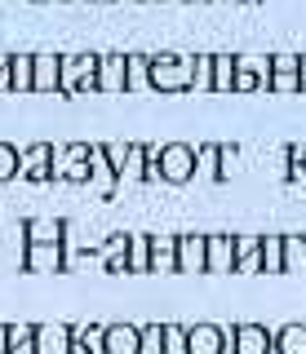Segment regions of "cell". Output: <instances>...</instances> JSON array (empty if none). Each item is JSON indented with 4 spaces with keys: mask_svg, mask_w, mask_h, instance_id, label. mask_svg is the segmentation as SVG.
Masks as SVG:
<instances>
[{
    "mask_svg": "<svg viewBox=\"0 0 306 354\" xmlns=\"http://www.w3.org/2000/svg\"><path fill=\"white\" fill-rule=\"evenodd\" d=\"M93 80H98V58H93V53H80V58H58V88H62V93L93 88Z\"/></svg>",
    "mask_w": 306,
    "mask_h": 354,
    "instance_id": "6da1fadb",
    "label": "cell"
},
{
    "mask_svg": "<svg viewBox=\"0 0 306 354\" xmlns=\"http://www.w3.org/2000/svg\"><path fill=\"white\" fill-rule=\"evenodd\" d=\"M156 173L169 177V182H187L195 173V151L191 147H165L156 151Z\"/></svg>",
    "mask_w": 306,
    "mask_h": 354,
    "instance_id": "7a4b0ae2",
    "label": "cell"
},
{
    "mask_svg": "<svg viewBox=\"0 0 306 354\" xmlns=\"http://www.w3.org/2000/svg\"><path fill=\"white\" fill-rule=\"evenodd\" d=\"M147 66H151L147 80L156 84V88H187L191 84V62L187 58H156V62H147Z\"/></svg>",
    "mask_w": 306,
    "mask_h": 354,
    "instance_id": "3957f363",
    "label": "cell"
},
{
    "mask_svg": "<svg viewBox=\"0 0 306 354\" xmlns=\"http://www.w3.org/2000/svg\"><path fill=\"white\" fill-rule=\"evenodd\" d=\"M71 328L62 324H45V328H31V341H36V354H71Z\"/></svg>",
    "mask_w": 306,
    "mask_h": 354,
    "instance_id": "277c9868",
    "label": "cell"
},
{
    "mask_svg": "<svg viewBox=\"0 0 306 354\" xmlns=\"http://www.w3.org/2000/svg\"><path fill=\"white\" fill-rule=\"evenodd\" d=\"M102 354H142V332L129 324H116L102 332Z\"/></svg>",
    "mask_w": 306,
    "mask_h": 354,
    "instance_id": "5b68a950",
    "label": "cell"
},
{
    "mask_svg": "<svg viewBox=\"0 0 306 354\" xmlns=\"http://www.w3.org/2000/svg\"><path fill=\"white\" fill-rule=\"evenodd\" d=\"M231 266H235V239L231 235L204 239V270H231Z\"/></svg>",
    "mask_w": 306,
    "mask_h": 354,
    "instance_id": "8992f818",
    "label": "cell"
},
{
    "mask_svg": "<svg viewBox=\"0 0 306 354\" xmlns=\"http://www.w3.org/2000/svg\"><path fill=\"white\" fill-rule=\"evenodd\" d=\"M222 346H226V332L213 324H200L187 332V354H222Z\"/></svg>",
    "mask_w": 306,
    "mask_h": 354,
    "instance_id": "52a82bcc",
    "label": "cell"
},
{
    "mask_svg": "<svg viewBox=\"0 0 306 354\" xmlns=\"http://www.w3.org/2000/svg\"><path fill=\"white\" fill-rule=\"evenodd\" d=\"M231 337H235V354H267L271 350V332L258 324H240V328H231Z\"/></svg>",
    "mask_w": 306,
    "mask_h": 354,
    "instance_id": "ba28073f",
    "label": "cell"
},
{
    "mask_svg": "<svg viewBox=\"0 0 306 354\" xmlns=\"http://www.w3.org/2000/svg\"><path fill=\"white\" fill-rule=\"evenodd\" d=\"M173 252H178V270H204V235H182L173 243Z\"/></svg>",
    "mask_w": 306,
    "mask_h": 354,
    "instance_id": "9c48e42d",
    "label": "cell"
},
{
    "mask_svg": "<svg viewBox=\"0 0 306 354\" xmlns=\"http://www.w3.org/2000/svg\"><path fill=\"white\" fill-rule=\"evenodd\" d=\"M62 266V252H58V239H36L27 243V270H58Z\"/></svg>",
    "mask_w": 306,
    "mask_h": 354,
    "instance_id": "30bf717a",
    "label": "cell"
},
{
    "mask_svg": "<svg viewBox=\"0 0 306 354\" xmlns=\"http://www.w3.org/2000/svg\"><path fill=\"white\" fill-rule=\"evenodd\" d=\"M89 164H93L89 147H71V151H62V160H58V177H71V182H84V177H89Z\"/></svg>",
    "mask_w": 306,
    "mask_h": 354,
    "instance_id": "8fae6325",
    "label": "cell"
},
{
    "mask_svg": "<svg viewBox=\"0 0 306 354\" xmlns=\"http://www.w3.org/2000/svg\"><path fill=\"white\" fill-rule=\"evenodd\" d=\"M31 88H58V58L53 53L31 58Z\"/></svg>",
    "mask_w": 306,
    "mask_h": 354,
    "instance_id": "7c38bea8",
    "label": "cell"
},
{
    "mask_svg": "<svg viewBox=\"0 0 306 354\" xmlns=\"http://www.w3.org/2000/svg\"><path fill=\"white\" fill-rule=\"evenodd\" d=\"M98 80L93 88H107V93H116V88H125V58H98Z\"/></svg>",
    "mask_w": 306,
    "mask_h": 354,
    "instance_id": "4fadbf2b",
    "label": "cell"
},
{
    "mask_svg": "<svg viewBox=\"0 0 306 354\" xmlns=\"http://www.w3.org/2000/svg\"><path fill=\"white\" fill-rule=\"evenodd\" d=\"M18 173L31 177V182H40V177H49V147L40 142V147H31L23 160H18Z\"/></svg>",
    "mask_w": 306,
    "mask_h": 354,
    "instance_id": "5bb4252c",
    "label": "cell"
},
{
    "mask_svg": "<svg viewBox=\"0 0 306 354\" xmlns=\"http://www.w3.org/2000/svg\"><path fill=\"white\" fill-rule=\"evenodd\" d=\"M151 239L147 235H134V239H129V248H125V266H129V270H151Z\"/></svg>",
    "mask_w": 306,
    "mask_h": 354,
    "instance_id": "9a60e30c",
    "label": "cell"
},
{
    "mask_svg": "<svg viewBox=\"0 0 306 354\" xmlns=\"http://www.w3.org/2000/svg\"><path fill=\"white\" fill-rule=\"evenodd\" d=\"M209 66H213L209 84L213 88H231V75H235V58H231V53H217V58H209Z\"/></svg>",
    "mask_w": 306,
    "mask_h": 354,
    "instance_id": "2e32d148",
    "label": "cell"
},
{
    "mask_svg": "<svg viewBox=\"0 0 306 354\" xmlns=\"http://www.w3.org/2000/svg\"><path fill=\"white\" fill-rule=\"evenodd\" d=\"M280 354H306V328L302 324H289L280 332Z\"/></svg>",
    "mask_w": 306,
    "mask_h": 354,
    "instance_id": "e0dca14e",
    "label": "cell"
},
{
    "mask_svg": "<svg viewBox=\"0 0 306 354\" xmlns=\"http://www.w3.org/2000/svg\"><path fill=\"white\" fill-rule=\"evenodd\" d=\"M258 248H262V266H267V270H284V239L271 235V239H262Z\"/></svg>",
    "mask_w": 306,
    "mask_h": 354,
    "instance_id": "ac0fdd59",
    "label": "cell"
},
{
    "mask_svg": "<svg viewBox=\"0 0 306 354\" xmlns=\"http://www.w3.org/2000/svg\"><path fill=\"white\" fill-rule=\"evenodd\" d=\"M160 350L165 354H187V328H160Z\"/></svg>",
    "mask_w": 306,
    "mask_h": 354,
    "instance_id": "d6986e66",
    "label": "cell"
},
{
    "mask_svg": "<svg viewBox=\"0 0 306 354\" xmlns=\"http://www.w3.org/2000/svg\"><path fill=\"white\" fill-rule=\"evenodd\" d=\"M253 261H258V239H253V235L235 239V266H244V270H249Z\"/></svg>",
    "mask_w": 306,
    "mask_h": 354,
    "instance_id": "ffe728a7",
    "label": "cell"
},
{
    "mask_svg": "<svg viewBox=\"0 0 306 354\" xmlns=\"http://www.w3.org/2000/svg\"><path fill=\"white\" fill-rule=\"evenodd\" d=\"M9 66H14V88H31V58H9Z\"/></svg>",
    "mask_w": 306,
    "mask_h": 354,
    "instance_id": "44dd1931",
    "label": "cell"
},
{
    "mask_svg": "<svg viewBox=\"0 0 306 354\" xmlns=\"http://www.w3.org/2000/svg\"><path fill=\"white\" fill-rule=\"evenodd\" d=\"M27 235H31V243H36V239H58V235H62V226H58V221H31Z\"/></svg>",
    "mask_w": 306,
    "mask_h": 354,
    "instance_id": "7402d4cb",
    "label": "cell"
},
{
    "mask_svg": "<svg viewBox=\"0 0 306 354\" xmlns=\"http://www.w3.org/2000/svg\"><path fill=\"white\" fill-rule=\"evenodd\" d=\"M14 173H18V151L0 142V182H9V177H14Z\"/></svg>",
    "mask_w": 306,
    "mask_h": 354,
    "instance_id": "603a6c76",
    "label": "cell"
},
{
    "mask_svg": "<svg viewBox=\"0 0 306 354\" xmlns=\"http://www.w3.org/2000/svg\"><path fill=\"white\" fill-rule=\"evenodd\" d=\"M107 164H111L116 173L129 164V147H125V142H107Z\"/></svg>",
    "mask_w": 306,
    "mask_h": 354,
    "instance_id": "cb8c5ba5",
    "label": "cell"
},
{
    "mask_svg": "<svg viewBox=\"0 0 306 354\" xmlns=\"http://www.w3.org/2000/svg\"><path fill=\"white\" fill-rule=\"evenodd\" d=\"M125 248H129V239H125V235L107 243V266H111V270H116V266H125Z\"/></svg>",
    "mask_w": 306,
    "mask_h": 354,
    "instance_id": "d4e9b609",
    "label": "cell"
},
{
    "mask_svg": "<svg viewBox=\"0 0 306 354\" xmlns=\"http://www.w3.org/2000/svg\"><path fill=\"white\" fill-rule=\"evenodd\" d=\"M306 257V239H284V266H298Z\"/></svg>",
    "mask_w": 306,
    "mask_h": 354,
    "instance_id": "484cf974",
    "label": "cell"
},
{
    "mask_svg": "<svg viewBox=\"0 0 306 354\" xmlns=\"http://www.w3.org/2000/svg\"><path fill=\"white\" fill-rule=\"evenodd\" d=\"M0 354H9V328H0Z\"/></svg>",
    "mask_w": 306,
    "mask_h": 354,
    "instance_id": "4316f807",
    "label": "cell"
},
{
    "mask_svg": "<svg viewBox=\"0 0 306 354\" xmlns=\"http://www.w3.org/2000/svg\"><path fill=\"white\" fill-rule=\"evenodd\" d=\"M5 71H9V58H5V53H0V84H5Z\"/></svg>",
    "mask_w": 306,
    "mask_h": 354,
    "instance_id": "83f0119b",
    "label": "cell"
},
{
    "mask_svg": "<svg viewBox=\"0 0 306 354\" xmlns=\"http://www.w3.org/2000/svg\"><path fill=\"white\" fill-rule=\"evenodd\" d=\"M298 88H306V58H302V71H298Z\"/></svg>",
    "mask_w": 306,
    "mask_h": 354,
    "instance_id": "f1b7e54d",
    "label": "cell"
},
{
    "mask_svg": "<svg viewBox=\"0 0 306 354\" xmlns=\"http://www.w3.org/2000/svg\"><path fill=\"white\" fill-rule=\"evenodd\" d=\"M298 164H302V173H306V151H302V160H298Z\"/></svg>",
    "mask_w": 306,
    "mask_h": 354,
    "instance_id": "f546056e",
    "label": "cell"
}]
</instances>
